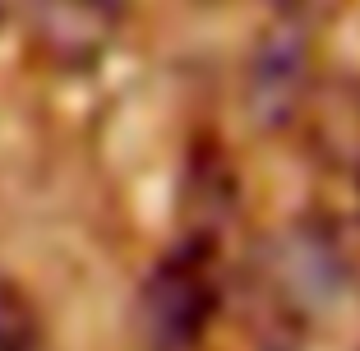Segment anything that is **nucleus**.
I'll return each mask as SVG.
<instances>
[{
    "instance_id": "obj_4",
    "label": "nucleus",
    "mask_w": 360,
    "mask_h": 351,
    "mask_svg": "<svg viewBox=\"0 0 360 351\" xmlns=\"http://www.w3.org/2000/svg\"><path fill=\"white\" fill-rule=\"evenodd\" d=\"M0 351H46V324L28 291L0 273Z\"/></svg>"
},
{
    "instance_id": "obj_5",
    "label": "nucleus",
    "mask_w": 360,
    "mask_h": 351,
    "mask_svg": "<svg viewBox=\"0 0 360 351\" xmlns=\"http://www.w3.org/2000/svg\"><path fill=\"white\" fill-rule=\"evenodd\" d=\"M356 208H360V194H356Z\"/></svg>"
},
{
    "instance_id": "obj_3",
    "label": "nucleus",
    "mask_w": 360,
    "mask_h": 351,
    "mask_svg": "<svg viewBox=\"0 0 360 351\" xmlns=\"http://www.w3.org/2000/svg\"><path fill=\"white\" fill-rule=\"evenodd\" d=\"M32 42L56 65H88L116 42L120 5L116 0H28Z\"/></svg>"
},
{
    "instance_id": "obj_1",
    "label": "nucleus",
    "mask_w": 360,
    "mask_h": 351,
    "mask_svg": "<svg viewBox=\"0 0 360 351\" xmlns=\"http://www.w3.org/2000/svg\"><path fill=\"white\" fill-rule=\"evenodd\" d=\"M217 314L208 245H180L148 268L134 291V338L143 351H194Z\"/></svg>"
},
{
    "instance_id": "obj_2",
    "label": "nucleus",
    "mask_w": 360,
    "mask_h": 351,
    "mask_svg": "<svg viewBox=\"0 0 360 351\" xmlns=\"http://www.w3.org/2000/svg\"><path fill=\"white\" fill-rule=\"evenodd\" d=\"M314 84V46L309 28L296 14H282L268 23L264 37L250 51V75H245V107L250 120L264 129H282L300 116Z\"/></svg>"
}]
</instances>
